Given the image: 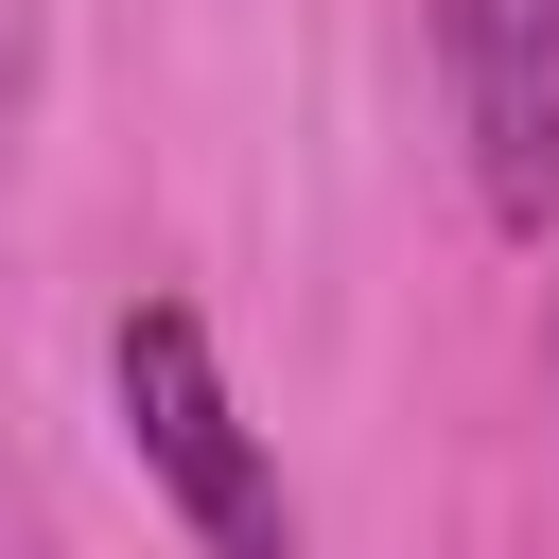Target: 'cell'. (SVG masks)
I'll return each instance as SVG.
<instances>
[{"instance_id": "cell-2", "label": "cell", "mask_w": 559, "mask_h": 559, "mask_svg": "<svg viewBox=\"0 0 559 559\" xmlns=\"http://www.w3.org/2000/svg\"><path fill=\"white\" fill-rule=\"evenodd\" d=\"M437 87L472 140V210L489 227H559V0H437Z\"/></svg>"}, {"instance_id": "cell-1", "label": "cell", "mask_w": 559, "mask_h": 559, "mask_svg": "<svg viewBox=\"0 0 559 559\" xmlns=\"http://www.w3.org/2000/svg\"><path fill=\"white\" fill-rule=\"evenodd\" d=\"M105 384H122V454L157 472V507L192 524V559H297V489L262 454V419L227 402V349L192 297H140L105 332Z\"/></svg>"}]
</instances>
